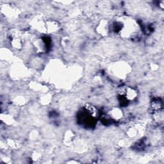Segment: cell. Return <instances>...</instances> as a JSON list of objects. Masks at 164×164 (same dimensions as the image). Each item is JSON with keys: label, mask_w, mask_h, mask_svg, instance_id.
I'll return each instance as SVG.
<instances>
[{"label": "cell", "mask_w": 164, "mask_h": 164, "mask_svg": "<svg viewBox=\"0 0 164 164\" xmlns=\"http://www.w3.org/2000/svg\"><path fill=\"white\" fill-rule=\"evenodd\" d=\"M123 116V111L119 108H114L110 111V117L114 120H120Z\"/></svg>", "instance_id": "6da1fadb"}, {"label": "cell", "mask_w": 164, "mask_h": 164, "mask_svg": "<svg viewBox=\"0 0 164 164\" xmlns=\"http://www.w3.org/2000/svg\"><path fill=\"white\" fill-rule=\"evenodd\" d=\"M124 94L128 100H133L137 97V92L131 88H128L124 91Z\"/></svg>", "instance_id": "7a4b0ae2"}, {"label": "cell", "mask_w": 164, "mask_h": 164, "mask_svg": "<svg viewBox=\"0 0 164 164\" xmlns=\"http://www.w3.org/2000/svg\"><path fill=\"white\" fill-rule=\"evenodd\" d=\"M46 29L49 32H54L58 29L57 23L54 21H48L46 24Z\"/></svg>", "instance_id": "3957f363"}]
</instances>
